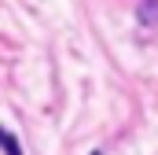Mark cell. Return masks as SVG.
<instances>
[{
  "label": "cell",
  "instance_id": "obj_1",
  "mask_svg": "<svg viewBox=\"0 0 158 155\" xmlns=\"http://www.w3.org/2000/svg\"><path fill=\"white\" fill-rule=\"evenodd\" d=\"M140 22L158 26V0H140Z\"/></svg>",
  "mask_w": 158,
  "mask_h": 155
},
{
  "label": "cell",
  "instance_id": "obj_2",
  "mask_svg": "<svg viewBox=\"0 0 158 155\" xmlns=\"http://www.w3.org/2000/svg\"><path fill=\"white\" fill-rule=\"evenodd\" d=\"M0 152H4V155H22L19 137H15V133H7V129H0Z\"/></svg>",
  "mask_w": 158,
  "mask_h": 155
},
{
  "label": "cell",
  "instance_id": "obj_3",
  "mask_svg": "<svg viewBox=\"0 0 158 155\" xmlns=\"http://www.w3.org/2000/svg\"><path fill=\"white\" fill-rule=\"evenodd\" d=\"M92 155H99V152H92Z\"/></svg>",
  "mask_w": 158,
  "mask_h": 155
}]
</instances>
